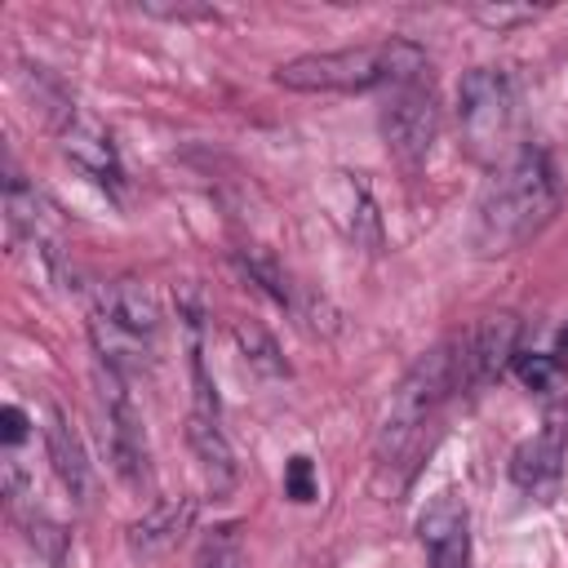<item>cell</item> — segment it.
Here are the masks:
<instances>
[{
  "mask_svg": "<svg viewBox=\"0 0 568 568\" xmlns=\"http://www.w3.org/2000/svg\"><path fill=\"white\" fill-rule=\"evenodd\" d=\"M559 209V182L541 146H515L493 164L488 186L475 204V244L484 253H510L528 244Z\"/></svg>",
  "mask_w": 568,
  "mask_h": 568,
  "instance_id": "1",
  "label": "cell"
},
{
  "mask_svg": "<svg viewBox=\"0 0 568 568\" xmlns=\"http://www.w3.org/2000/svg\"><path fill=\"white\" fill-rule=\"evenodd\" d=\"M426 75V49L413 40H377L355 49L297 53L275 67V80L297 93H364L377 84H404Z\"/></svg>",
  "mask_w": 568,
  "mask_h": 568,
  "instance_id": "2",
  "label": "cell"
},
{
  "mask_svg": "<svg viewBox=\"0 0 568 568\" xmlns=\"http://www.w3.org/2000/svg\"><path fill=\"white\" fill-rule=\"evenodd\" d=\"M515 120H519V93L510 71L501 67H475L457 84V124L462 142L475 160L501 164L515 146Z\"/></svg>",
  "mask_w": 568,
  "mask_h": 568,
  "instance_id": "3",
  "label": "cell"
},
{
  "mask_svg": "<svg viewBox=\"0 0 568 568\" xmlns=\"http://www.w3.org/2000/svg\"><path fill=\"white\" fill-rule=\"evenodd\" d=\"M160 328V306L138 280H115L98 293L93 306V346L111 373L138 368Z\"/></svg>",
  "mask_w": 568,
  "mask_h": 568,
  "instance_id": "4",
  "label": "cell"
},
{
  "mask_svg": "<svg viewBox=\"0 0 568 568\" xmlns=\"http://www.w3.org/2000/svg\"><path fill=\"white\" fill-rule=\"evenodd\" d=\"M382 138L404 169H417L430 155V146L439 138V102L422 75L390 84V93L382 102Z\"/></svg>",
  "mask_w": 568,
  "mask_h": 568,
  "instance_id": "5",
  "label": "cell"
},
{
  "mask_svg": "<svg viewBox=\"0 0 568 568\" xmlns=\"http://www.w3.org/2000/svg\"><path fill=\"white\" fill-rule=\"evenodd\" d=\"M44 120L53 124L58 146H62V155H67L71 164H80V169H84L93 182H102V186H120V155H115L111 133H106L93 115H84L71 93H67Z\"/></svg>",
  "mask_w": 568,
  "mask_h": 568,
  "instance_id": "6",
  "label": "cell"
},
{
  "mask_svg": "<svg viewBox=\"0 0 568 568\" xmlns=\"http://www.w3.org/2000/svg\"><path fill=\"white\" fill-rule=\"evenodd\" d=\"M102 386H106L102 399H106V448H111V462H115V470H120L124 484L146 488V484H151V453H146L142 413H138V404L129 399V390L120 386V373L106 368Z\"/></svg>",
  "mask_w": 568,
  "mask_h": 568,
  "instance_id": "7",
  "label": "cell"
},
{
  "mask_svg": "<svg viewBox=\"0 0 568 568\" xmlns=\"http://www.w3.org/2000/svg\"><path fill=\"white\" fill-rule=\"evenodd\" d=\"M417 537L430 568H470V515L457 493H435L422 506Z\"/></svg>",
  "mask_w": 568,
  "mask_h": 568,
  "instance_id": "8",
  "label": "cell"
},
{
  "mask_svg": "<svg viewBox=\"0 0 568 568\" xmlns=\"http://www.w3.org/2000/svg\"><path fill=\"white\" fill-rule=\"evenodd\" d=\"M564 457H568V426L564 422H546L510 457L515 488L528 493V497H537V501H550L559 493V479H564Z\"/></svg>",
  "mask_w": 568,
  "mask_h": 568,
  "instance_id": "9",
  "label": "cell"
},
{
  "mask_svg": "<svg viewBox=\"0 0 568 568\" xmlns=\"http://www.w3.org/2000/svg\"><path fill=\"white\" fill-rule=\"evenodd\" d=\"M466 368H470V386H484L493 377H501L506 364H515L519 355V320L515 315H488L484 324L466 328Z\"/></svg>",
  "mask_w": 568,
  "mask_h": 568,
  "instance_id": "10",
  "label": "cell"
},
{
  "mask_svg": "<svg viewBox=\"0 0 568 568\" xmlns=\"http://www.w3.org/2000/svg\"><path fill=\"white\" fill-rule=\"evenodd\" d=\"M191 524H195V497H164L151 510H142V519L129 524V550L142 559L164 555L191 532Z\"/></svg>",
  "mask_w": 568,
  "mask_h": 568,
  "instance_id": "11",
  "label": "cell"
},
{
  "mask_svg": "<svg viewBox=\"0 0 568 568\" xmlns=\"http://www.w3.org/2000/svg\"><path fill=\"white\" fill-rule=\"evenodd\" d=\"M44 444H49V462H53L62 488H67L75 501H84V497H89V457H84V444H80V435L71 430V422H67L62 408H49Z\"/></svg>",
  "mask_w": 568,
  "mask_h": 568,
  "instance_id": "12",
  "label": "cell"
},
{
  "mask_svg": "<svg viewBox=\"0 0 568 568\" xmlns=\"http://www.w3.org/2000/svg\"><path fill=\"white\" fill-rule=\"evenodd\" d=\"M186 439H191V453L200 457V466L209 470V479L222 488V484H231L235 479V453H231V444H226V435H222V422H217V408H191V417H186Z\"/></svg>",
  "mask_w": 568,
  "mask_h": 568,
  "instance_id": "13",
  "label": "cell"
},
{
  "mask_svg": "<svg viewBox=\"0 0 568 568\" xmlns=\"http://www.w3.org/2000/svg\"><path fill=\"white\" fill-rule=\"evenodd\" d=\"M231 337H235V346H240V355H244V364H248L253 373H262V377H284V373H288V364H284V355H280V346H275V337H271L262 324L235 320V324H231Z\"/></svg>",
  "mask_w": 568,
  "mask_h": 568,
  "instance_id": "14",
  "label": "cell"
},
{
  "mask_svg": "<svg viewBox=\"0 0 568 568\" xmlns=\"http://www.w3.org/2000/svg\"><path fill=\"white\" fill-rule=\"evenodd\" d=\"M13 515L22 519L31 550H36L40 559H49L53 568H62V564H67V532H62V524H58V519H49L44 510H36V501H31V506H22V510H13Z\"/></svg>",
  "mask_w": 568,
  "mask_h": 568,
  "instance_id": "15",
  "label": "cell"
},
{
  "mask_svg": "<svg viewBox=\"0 0 568 568\" xmlns=\"http://www.w3.org/2000/svg\"><path fill=\"white\" fill-rule=\"evenodd\" d=\"M240 266H244V275H248L262 293H271L280 306H297V284L284 275V266H280L271 253L248 248V253H240Z\"/></svg>",
  "mask_w": 568,
  "mask_h": 568,
  "instance_id": "16",
  "label": "cell"
},
{
  "mask_svg": "<svg viewBox=\"0 0 568 568\" xmlns=\"http://www.w3.org/2000/svg\"><path fill=\"white\" fill-rule=\"evenodd\" d=\"M510 368H515V377H519L528 390H550L555 377H559V355H546V351H519Z\"/></svg>",
  "mask_w": 568,
  "mask_h": 568,
  "instance_id": "17",
  "label": "cell"
},
{
  "mask_svg": "<svg viewBox=\"0 0 568 568\" xmlns=\"http://www.w3.org/2000/svg\"><path fill=\"white\" fill-rule=\"evenodd\" d=\"M315 493H320V484H315L311 457H306V453L288 457V466H284V497H293V501H315Z\"/></svg>",
  "mask_w": 568,
  "mask_h": 568,
  "instance_id": "18",
  "label": "cell"
},
{
  "mask_svg": "<svg viewBox=\"0 0 568 568\" xmlns=\"http://www.w3.org/2000/svg\"><path fill=\"white\" fill-rule=\"evenodd\" d=\"M541 9H528V4H519V9H510V4H479L475 9V22H484V27H497V31H506V27H519V22H532Z\"/></svg>",
  "mask_w": 568,
  "mask_h": 568,
  "instance_id": "19",
  "label": "cell"
},
{
  "mask_svg": "<svg viewBox=\"0 0 568 568\" xmlns=\"http://www.w3.org/2000/svg\"><path fill=\"white\" fill-rule=\"evenodd\" d=\"M142 13L164 18V22H217L213 4H142Z\"/></svg>",
  "mask_w": 568,
  "mask_h": 568,
  "instance_id": "20",
  "label": "cell"
},
{
  "mask_svg": "<svg viewBox=\"0 0 568 568\" xmlns=\"http://www.w3.org/2000/svg\"><path fill=\"white\" fill-rule=\"evenodd\" d=\"M22 435H27V413L18 404H4L0 408V439H4V448H13Z\"/></svg>",
  "mask_w": 568,
  "mask_h": 568,
  "instance_id": "21",
  "label": "cell"
}]
</instances>
